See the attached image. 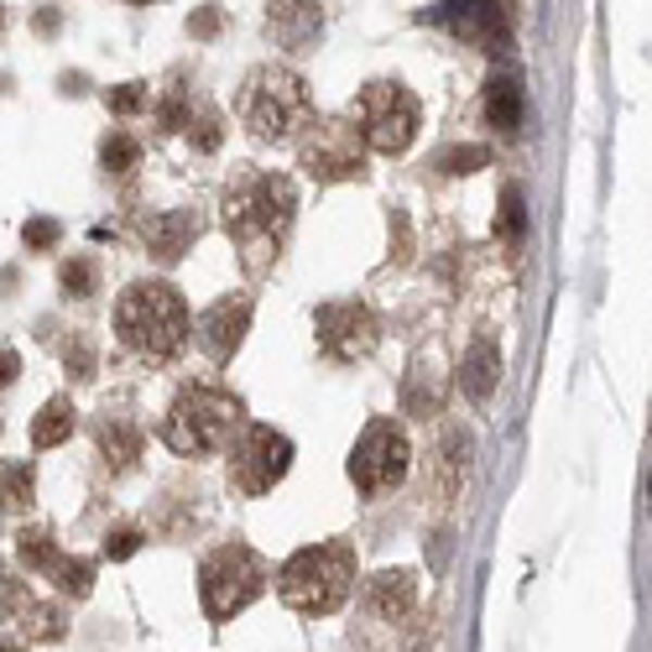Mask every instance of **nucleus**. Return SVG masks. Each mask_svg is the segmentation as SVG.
<instances>
[{"instance_id": "39", "label": "nucleus", "mask_w": 652, "mask_h": 652, "mask_svg": "<svg viewBox=\"0 0 652 652\" xmlns=\"http://www.w3.org/2000/svg\"><path fill=\"white\" fill-rule=\"evenodd\" d=\"M130 5H152V0H130Z\"/></svg>"}, {"instance_id": "10", "label": "nucleus", "mask_w": 652, "mask_h": 652, "mask_svg": "<svg viewBox=\"0 0 652 652\" xmlns=\"http://www.w3.org/2000/svg\"><path fill=\"white\" fill-rule=\"evenodd\" d=\"M376 335H381V324H376V313L365 309L361 298H339V303L318 309V350L329 361H361V355H371Z\"/></svg>"}, {"instance_id": "17", "label": "nucleus", "mask_w": 652, "mask_h": 652, "mask_svg": "<svg viewBox=\"0 0 652 652\" xmlns=\"http://www.w3.org/2000/svg\"><path fill=\"white\" fill-rule=\"evenodd\" d=\"M5 611H11V622H22V631L37 637V642H58V637H63V611H58V605H42L37 595H22L16 585L5 590Z\"/></svg>"}, {"instance_id": "20", "label": "nucleus", "mask_w": 652, "mask_h": 652, "mask_svg": "<svg viewBox=\"0 0 652 652\" xmlns=\"http://www.w3.org/2000/svg\"><path fill=\"white\" fill-rule=\"evenodd\" d=\"M136 449H141V434H136V423L130 417H104L100 423V454L110 465H130L136 460Z\"/></svg>"}, {"instance_id": "36", "label": "nucleus", "mask_w": 652, "mask_h": 652, "mask_svg": "<svg viewBox=\"0 0 652 652\" xmlns=\"http://www.w3.org/2000/svg\"><path fill=\"white\" fill-rule=\"evenodd\" d=\"M37 32H42V37H52V32H58V11H37Z\"/></svg>"}, {"instance_id": "27", "label": "nucleus", "mask_w": 652, "mask_h": 652, "mask_svg": "<svg viewBox=\"0 0 652 652\" xmlns=\"http://www.w3.org/2000/svg\"><path fill=\"white\" fill-rule=\"evenodd\" d=\"M58 283H63V292H68V298H89V292H95V261H89V256L63 261Z\"/></svg>"}, {"instance_id": "23", "label": "nucleus", "mask_w": 652, "mask_h": 652, "mask_svg": "<svg viewBox=\"0 0 652 652\" xmlns=\"http://www.w3.org/2000/svg\"><path fill=\"white\" fill-rule=\"evenodd\" d=\"M100 162H104V173H130V167L141 162V147L130 141L126 130H110L104 147H100Z\"/></svg>"}, {"instance_id": "31", "label": "nucleus", "mask_w": 652, "mask_h": 652, "mask_svg": "<svg viewBox=\"0 0 652 652\" xmlns=\"http://www.w3.org/2000/svg\"><path fill=\"white\" fill-rule=\"evenodd\" d=\"M5 501H11V506H26V501H32V465L5 469Z\"/></svg>"}, {"instance_id": "8", "label": "nucleus", "mask_w": 652, "mask_h": 652, "mask_svg": "<svg viewBox=\"0 0 652 652\" xmlns=\"http://www.w3.org/2000/svg\"><path fill=\"white\" fill-rule=\"evenodd\" d=\"M413 469V443L402 434L397 417H376L365 423V434L350 449V486L361 496H387L408 480Z\"/></svg>"}, {"instance_id": "2", "label": "nucleus", "mask_w": 652, "mask_h": 652, "mask_svg": "<svg viewBox=\"0 0 652 652\" xmlns=\"http://www.w3.org/2000/svg\"><path fill=\"white\" fill-rule=\"evenodd\" d=\"M115 335L147 361H167L188 344V303L167 283H130L115 303Z\"/></svg>"}, {"instance_id": "22", "label": "nucleus", "mask_w": 652, "mask_h": 652, "mask_svg": "<svg viewBox=\"0 0 652 652\" xmlns=\"http://www.w3.org/2000/svg\"><path fill=\"white\" fill-rule=\"evenodd\" d=\"M48 574H52V585H58V595H68V600H84L89 585H95V564L89 559H63L58 553V564Z\"/></svg>"}, {"instance_id": "21", "label": "nucleus", "mask_w": 652, "mask_h": 652, "mask_svg": "<svg viewBox=\"0 0 652 652\" xmlns=\"http://www.w3.org/2000/svg\"><path fill=\"white\" fill-rule=\"evenodd\" d=\"M434 460H439V480H443V469H449V491H454V486H460V475H465V465H469L465 428H443L439 449H434Z\"/></svg>"}, {"instance_id": "16", "label": "nucleus", "mask_w": 652, "mask_h": 652, "mask_svg": "<svg viewBox=\"0 0 652 652\" xmlns=\"http://www.w3.org/2000/svg\"><path fill=\"white\" fill-rule=\"evenodd\" d=\"M365 605H371L381 622H402L417 605V579L408 569H381L365 585Z\"/></svg>"}, {"instance_id": "26", "label": "nucleus", "mask_w": 652, "mask_h": 652, "mask_svg": "<svg viewBox=\"0 0 652 652\" xmlns=\"http://www.w3.org/2000/svg\"><path fill=\"white\" fill-rule=\"evenodd\" d=\"M104 104H110V110H115V115H141V110H147V104H152V89H147V84H136V78H130V84H115V89H110V95H104Z\"/></svg>"}, {"instance_id": "15", "label": "nucleus", "mask_w": 652, "mask_h": 652, "mask_svg": "<svg viewBox=\"0 0 652 652\" xmlns=\"http://www.w3.org/2000/svg\"><path fill=\"white\" fill-rule=\"evenodd\" d=\"M496 387H501V350H496L491 335H480L469 344L465 365H460V391H465L475 408H486L496 397Z\"/></svg>"}, {"instance_id": "1", "label": "nucleus", "mask_w": 652, "mask_h": 652, "mask_svg": "<svg viewBox=\"0 0 652 652\" xmlns=\"http://www.w3.org/2000/svg\"><path fill=\"white\" fill-rule=\"evenodd\" d=\"M298 214V183L287 173H240L225 188V230L251 272H266Z\"/></svg>"}, {"instance_id": "38", "label": "nucleus", "mask_w": 652, "mask_h": 652, "mask_svg": "<svg viewBox=\"0 0 652 652\" xmlns=\"http://www.w3.org/2000/svg\"><path fill=\"white\" fill-rule=\"evenodd\" d=\"M0 652H22V648H16V642H0Z\"/></svg>"}, {"instance_id": "24", "label": "nucleus", "mask_w": 652, "mask_h": 652, "mask_svg": "<svg viewBox=\"0 0 652 652\" xmlns=\"http://www.w3.org/2000/svg\"><path fill=\"white\" fill-rule=\"evenodd\" d=\"M522 230H527L522 188H501V209H496V235H501V240H522Z\"/></svg>"}, {"instance_id": "30", "label": "nucleus", "mask_w": 652, "mask_h": 652, "mask_svg": "<svg viewBox=\"0 0 652 652\" xmlns=\"http://www.w3.org/2000/svg\"><path fill=\"white\" fill-rule=\"evenodd\" d=\"M58 220H26L22 225V240H26V251H48V246H58Z\"/></svg>"}, {"instance_id": "33", "label": "nucleus", "mask_w": 652, "mask_h": 652, "mask_svg": "<svg viewBox=\"0 0 652 652\" xmlns=\"http://www.w3.org/2000/svg\"><path fill=\"white\" fill-rule=\"evenodd\" d=\"M220 22H225V16H220L214 5H204V11H193V16H188V32H193V37H214Z\"/></svg>"}, {"instance_id": "11", "label": "nucleus", "mask_w": 652, "mask_h": 652, "mask_svg": "<svg viewBox=\"0 0 652 652\" xmlns=\"http://www.w3.org/2000/svg\"><path fill=\"white\" fill-rule=\"evenodd\" d=\"M246 329H251V298H235V292H225L220 303H209L199 313V324H193V335H199V344H204V355L214 365H225L240 350Z\"/></svg>"}, {"instance_id": "34", "label": "nucleus", "mask_w": 652, "mask_h": 652, "mask_svg": "<svg viewBox=\"0 0 652 652\" xmlns=\"http://www.w3.org/2000/svg\"><path fill=\"white\" fill-rule=\"evenodd\" d=\"M22 376V355L16 350H0V387H11Z\"/></svg>"}, {"instance_id": "37", "label": "nucleus", "mask_w": 652, "mask_h": 652, "mask_svg": "<svg viewBox=\"0 0 652 652\" xmlns=\"http://www.w3.org/2000/svg\"><path fill=\"white\" fill-rule=\"evenodd\" d=\"M68 361H74L78 376H89V350H84V344H74V355H68Z\"/></svg>"}, {"instance_id": "18", "label": "nucleus", "mask_w": 652, "mask_h": 652, "mask_svg": "<svg viewBox=\"0 0 652 652\" xmlns=\"http://www.w3.org/2000/svg\"><path fill=\"white\" fill-rule=\"evenodd\" d=\"M480 104H486V121H491L496 130H522V89L512 84V78H491L486 84V95H480Z\"/></svg>"}, {"instance_id": "25", "label": "nucleus", "mask_w": 652, "mask_h": 652, "mask_svg": "<svg viewBox=\"0 0 652 652\" xmlns=\"http://www.w3.org/2000/svg\"><path fill=\"white\" fill-rule=\"evenodd\" d=\"M16 553H22L26 569H52V564H58V548H52V538L42 532V527L22 532V538H16Z\"/></svg>"}, {"instance_id": "28", "label": "nucleus", "mask_w": 652, "mask_h": 652, "mask_svg": "<svg viewBox=\"0 0 652 652\" xmlns=\"http://www.w3.org/2000/svg\"><path fill=\"white\" fill-rule=\"evenodd\" d=\"M486 162H491L486 147H449V152L434 156V167H443V173H475V167H486Z\"/></svg>"}, {"instance_id": "35", "label": "nucleus", "mask_w": 652, "mask_h": 652, "mask_svg": "<svg viewBox=\"0 0 652 652\" xmlns=\"http://www.w3.org/2000/svg\"><path fill=\"white\" fill-rule=\"evenodd\" d=\"M428 564H434V569H443V564H449V538H443V532H434V538H428Z\"/></svg>"}, {"instance_id": "19", "label": "nucleus", "mask_w": 652, "mask_h": 652, "mask_svg": "<svg viewBox=\"0 0 652 652\" xmlns=\"http://www.w3.org/2000/svg\"><path fill=\"white\" fill-rule=\"evenodd\" d=\"M68 434H74V402H68V397H52L48 408L32 417V443H37V449H58Z\"/></svg>"}, {"instance_id": "5", "label": "nucleus", "mask_w": 652, "mask_h": 652, "mask_svg": "<svg viewBox=\"0 0 652 652\" xmlns=\"http://www.w3.org/2000/svg\"><path fill=\"white\" fill-rule=\"evenodd\" d=\"M235 428H240V397L230 391H214V387H188L173 402V413L162 423V439L173 454H214V449H225L235 439Z\"/></svg>"}, {"instance_id": "32", "label": "nucleus", "mask_w": 652, "mask_h": 652, "mask_svg": "<svg viewBox=\"0 0 652 652\" xmlns=\"http://www.w3.org/2000/svg\"><path fill=\"white\" fill-rule=\"evenodd\" d=\"M136 548H141V532H136V527H121V532L104 538V553H110V559H130Z\"/></svg>"}, {"instance_id": "7", "label": "nucleus", "mask_w": 652, "mask_h": 652, "mask_svg": "<svg viewBox=\"0 0 652 652\" xmlns=\"http://www.w3.org/2000/svg\"><path fill=\"white\" fill-rule=\"evenodd\" d=\"M266 590V564L246 543H225L214 548L199 569V600H204L209 622H230L240 616L251 600Z\"/></svg>"}, {"instance_id": "9", "label": "nucleus", "mask_w": 652, "mask_h": 652, "mask_svg": "<svg viewBox=\"0 0 652 652\" xmlns=\"http://www.w3.org/2000/svg\"><path fill=\"white\" fill-rule=\"evenodd\" d=\"M292 465V439L266 423H240V439H230V486L246 496H266Z\"/></svg>"}, {"instance_id": "13", "label": "nucleus", "mask_w": 652, "mask_h": 652, "mask_svg": "<svg viewBox=\"0 0 652 652\" xmlns=\"http://www.w3.org/2000/svg\"><path fill=\"white\" fill-rule=\"evenodd\" d=\"M266 32L283 52H309L324 32V11L318 0H266Z\"/></svg>"}, {"instance_id": "12", "label": "nucleus", "mask_w": 652, "mask_h": 652, "mask_svg": "<svg viewBox=\"0 0 652 652\" xmlns=\"http://www.w3.org/2000/svg\"><path fill=\"white\" fill-rule=\"evenodd\" d=\"M318 136L303 141V167H309L318 183H339L361 173V130L350 126H313Z\"/></svg>"}, {"instance_id": "14", "label": "nucleus", "mask_w": 652, "mask_h": 652, "mask_svg": "<svg viewBox=\"0 0 652 652\" xmlns=\"http://www.w3.org/2000/svg\"><path fill=\"white\" fill-rule=\"evenodd\" d=\"M199 230H204V220L193 214V209H162V214H152V220H141V240H147V251H152L156 261H173L199 240Z\"/></svg>"}, {"instance_id": "4", "label": "nucleus", "mask_w": 652, "mask_h": 652, "mask_svg": "<svg viewBox=\"0 0 652 652\" xmlns=\"http://www.w3.org/2000/svg\"><path fill=\"white\" fill-rule=\"evenodd\" d=\"M240 126L251 130L256 141H298L303 130H313V95L309 84L292 74V68H251L246 89H240Z\"/></svg>"}, {"instance_id": "3", "label": "nucleus", "mask_w": 652, "mask_h": 652, "mask_svg": "<svg viewBox=\"0 0 652 652\" xmlns=\"http://www.w3.org/2000/svg\"><path fill=\"white\" fill-rule=\"evenodd\" d=\"M355 585V548L350 543H309L277 569V595L298 616H335Z\"/></svg>"}, {"instance_id": "29", "label": "nucleus", "mask_w": 652, "mask_h": 652, "mask_svg": "<svg viewBox=\"0 0 652 652\" xmlns=\"http://www.w3.org/2000/svg\"><path fill=\"white\" fill-rule=\"evenodd\" d=\"M188 136H193V147H199V152H220L225 126H220V115H214V110H204L199 121H188Z\"/></svg>"}, {"instance_id": "6", "label": "nucleus", "mask_w": 652, "mask_h": 652, "mask_svg": "<svg viewBox=\"0 0 652 652\" xmlns=\"http://www.w3.org/2000/svg\"><path fill=\"white\" fill-rule=\"evenodd\" d=\"M417 126H423V104H417L413 89L391 84V78H376L355 95V130L371 152L397 156L417 141Z\"/></svg>"}]
</instances>
